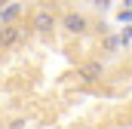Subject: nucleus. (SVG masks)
<instances>
[{
	"label": "nucleus",
	"instance_id": "nucleus-7",
	"mask_svg": "<svg viewBox=\"0 0 132 129\" xmlns=\"http://www.w3.org/2000/svg\"><path fill=\"white\" fill-rule=\"evenodd\" d=\"M28 123H25V117H15V120H9V126L6 129H25Z\"/></svg>",
	"mask_w": 132,
	"mask_h": 129
},
{
	"label": "nucleus",
	"instance_id": "nucleus-5",
	"mask_svg": "<svg viewBox=\"0 0 132 129\" xmlns=\"http://www.w3.org/2000/svg\"><path fill=\"white\" fill-rule=\"evenodd\" d=\"M19 15H22V3H9L6 9H0V22H3V28H6V25H15Z\"/></svg>",
	"mask_w": 132,
	"mask_h": 129
},
{
	"label": "nucleus",
	"instance_id": "nucleus-1",
	"mask_svg": "<svg viewBox=\"0 0 132 129\" xmlns=\"http://www.w3.org/2000/svg\"><path fill=\"white\" fill-rule=\"evenodd\" d=\"M59 22H62V19H55V12H52L49 6H37L34 15H31V28L37 34H52L59 28Z\"/></svg>",
	"mask_w": 132,
	"mask_h": 129
},
{
	"label": "nucleus",
	"instance_id": "nucleus-3",
	"mask_svg": "<svg viewBox=\"0 0 132 129\" xmlns=\"http://www.w3.org/2000/svg\"><path fill=\"white\" fill-rule=\"evenodd\" d=\"M59 25H62L68 34H83L86 28H89V19H86L83 12H77V9H68L65 15H62V22H59Z\"/></svg>",
	"mask_w": 132,
	"mask_h": 129
},
{
	"label": "nucleus",
	"instance_id": "nucleus-2",
	"mask_svg": "<svg viewBox=\"0 0 132 129\" xmlns=\"http://www.w3.org/2000/svg\"><path fill=\"white\" fill-rule=\"evenodd\" d=\"M77 77L83 83H98L101 77H104V62L101 59H86V62L77 68Z\"/></svg>",
	"mask_w": 132,
	"mask_h": 129
},
{
	"label": "nucleus",
	"instance_id": "nucleus-4",
	"mask_svg": "<svg viewBox=\"0 0 132 129\" xmlns=\"http://www.w3.org/2000/svg\"><path fill=\"white\" fill-rule=\"evenodd\" d=\"M19 37H22V28H19V25H6V28H0V49L15 46Z\"/></svg>",
	"mask_w": 132,
	"mask_h": 129
},
{
	"label": "nucleus",
	"instance_id": "nucleus-6",
	"mask_svg": "<svg viewBox=\"0 0 132 129\" xmlns=\"http://www.w3.org/2000/svg\"><path fill=\"white\" fill-rule=\"evenodd\" d=\"M117 46H120V37H108L104 40V49L108 52H117Z\"/></svg>",
	"mask_w": 132,
	"mask_h": 129
}]
</instances>
